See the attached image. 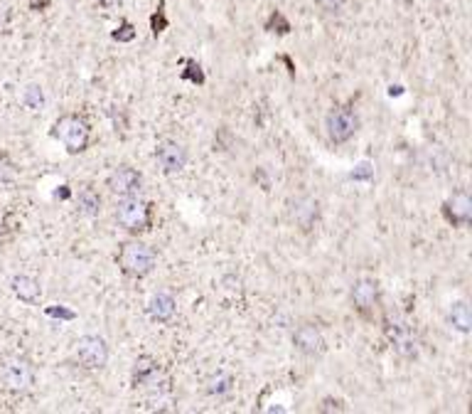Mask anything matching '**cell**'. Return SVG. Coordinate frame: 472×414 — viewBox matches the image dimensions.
I'll use <instances>...</instances> for the list:
<instances>
[{
  "mask_svg": "<svg viewBox=\"0 0 472 414\" xmlns=\"http://www.w3.org/2000/svg\"><path fill=\"white\" fill-rule=\"evenodd\" d=\"M182 79L192 82V84L202 86L204 84V69L199 67L197 59H185V72H182Z\"/></svg>",
  "mask_w": 472,
  "mask_h": 414,
  "instance_id": "cell-22",
  "label": "cell"
},
{
  "mask_svg": "<svg viewBox=\"0 0 472 414\" xmlns=\"http://www.w3.org/2000/svg\"><path fill=\"white\" fill-rule=\"evenodd\" d=\"M77 203H79V212L86 217H96L101 212V195L96 193L94 187H81L77 195Z\"/></svg>",
  "mask_w": 472,
  "mask_h": 414,
  "instance_id": "cell-17",
  "label": "cell"
},
{
  "mask_svg": "<svg viewBox=\"0 0 472 414\" xmlns=\"http://www.w3.org/2000/svg\"><path fill=\"white\" fill-rule=\"evenodd\" d=\"M317 217H320V203L315 198H298L291 205V220L295 222L303 232L315 227Z\"/></svg>",
  "mask_w": 472,
  "mask_h": 414,
  "instance_id": "cell-13",
  "label": "cell"
},
{
  "mask_svg": "<svg viewBox=\"0 0 472 414\" xmlns=\"http://www.w3.org/2000/svg\"><path fill=\"white\" fill-rule=\"evenodd\" d=\"M25 104H28L30 109H42V104H45V94H42V86L32 84L25 89Z\"/></svg>",
  "mask_w": 472,
  "mask_h": 414,
  "instance_id": "cell-25",
  "label": "cell"
},
{
  "mask_svg": "<svg viewBox=\"0 0 472 414\" xmlns=\"http://www.w3.org/2000/svg\"><path fill=\"white\" fill-rule=\"evenodd\" d=\"M293 343L298 348L300 352L305 355H320L325 350V338L322 333L317 330V326L313 323H303L295 333H293Z\"/></svg>",
  "mask_w": 472,
  "mask_h": 414,
  "instance_id": "cell-14",
  "label": "cell"
},
{
  "mask_svg": "<svg viewBox=\"0 0 472 414\" xmlns=\"http://www.w3.org/2000/svg\"><path fill=\"white\" fill-rule=\"evenodd\" d=\"M52 136L62 143L69 153H81V151L89 148L91 129H89V124H86L84 116L67 114V116H59V119L55 121V126H52Z\"/></svg>",
  "mask_w": 472,
  "mask_h": 414,
  "instance_id": "cell-3",
  "label": "cell"
},
{
  "mask_svg": "<svg viewBox=\"0 0 472 414\" xmlns=\"http://www.w3.org/2000/svg\"><path fill=\"white\" fill-rule=\"evenodd\" d=\"M352 303H354V311L360 313L362 318L374 316V308H377V303H379L377 281H374V279H360V281L352 286Z\"/></svg>",
  "mask_w": 472,
  "mask_h": 414,
  "instance_id": "cell-10",
  "label": "cell"
},
{
  "mask_svg": "<svg viewBox=\"0 0 472 414\" xmlns=\"http://www.w3.org/2000/svg\"><path fill=\"white\" fill-rule=\"evenodd\" d=\"M50 6H52V0H30V10H35V12L47 10Z\"/></svg>",
  "mask_w": 472,
  "mask_h": 414,
  "instance_id": "cell-27",
  "label": "cell"
},
{
  "mask_svg": "<svg viewBox=\"0 0 472 414\" xmlns=\"http://www.w3.org/2000/svg\"><path fill=\"white\" fill-rule=\"evenodd\" d=\"M155 158L165 173H180L187 165V151L177 141H160L155 148Z\"/></svg>",
  "mask_w": 472,
  "mask_h": 414,
  "instance_id": "cell-11",
  "label": "cell"
},
{
  "mask_svg": "<svg viewBox=\"0 0 472 414\" xmlns=\"http://www.w3.org/2000/svg\"><path fill=\"white\" fill-rule=\"evenodd\" d=\"M384 330H386V338L391 341V348L399 352L401 357H416L418 355V338L413 333V328L409 326L401 313L396 311H386L384 318Z\"/></svg>",
  "mask_w": 472,
  "mask_h": 414,
  "instance_id": "cell-4",
  "label": "cell"
},
{
  "mask_svg": "<svg viewBox=\"0 0 472 414\" xmlns=\"http://www.w3.org/2000/svg\"><path fill=\"white\" fill-rule=\"evenodd\" d=\"M170 20H168V12H165V3H157L155 12L150 15V30H153V37H157V35H163L165 30H168Z\"/></svg>",
  "mask_w": 472,
  "mask_h": 414,
  "instance_id": "cell-21",
  "label": "cell"
},
{
  "mask_svg": "<svg viewBox=\"0 0 472 414\" xmlns=\"http://www.w3.org/2000/svg\"><path fill=\"white\" fill-rule=\"evenodd\" d=\"M231 385H234V380H231L229 375L219 373L217 377H212V380H209V392L219 397V395H226V392L231 390Z\"/></svg>",
  "mask_w": 472,
  "mask_h": 414,
  "instance_id": "cell-23",
  "label": "cell"
},
{
  "mask_svg": "<svg viewBox=\"0 0 472 414\" xmlns=\"http://www.w3.org/2000/svg\"><path fill=\"white\" fill-rule=\"evenodd\" d=\"M360 129V119L352 106H335L325 116V131L332 143H347Z\"/></svg>",
  "mask_w": 472,
  "mask_h": 414,
  "instance_id": "cell-6",
  "label": "cell"
},
{
  "mask_svg": "<svg viewBox=\"0 0 472 414\" xmlns=\"http://www.w3.org/2000/svg\"><path fill=\"white\" fill-rule=\"evenodd\" d=\"M443 217L453 227H467L472 220V200L467 193H455L443 203Z\"/></svg>",
  "mask_w": 472,
  "mask_h": 414,
  "instance_id": "cell-12",
  "label": "cell"
},
{
  "mask_svg": "<svg viewBox=\"0 0 472 414\" xmlns=\"http://www.w3.org/2000/svg\"><path fill=\"white\" fill-rule=\"evenodd\" d=\"M77 360L84 368L99 370L108 363V346L99 335H84L77 341Z\"/></svg>",
  "mask_w": 472,
  "mask_h": 414,
  "instance_id": "cell-7",
  "label": "cell"
},
{
  "mask_svg": "<svg viewBox=\"0 0 472 414\" xmlns=\"http://www.w3.org/2000/svg\"><path fill=\"white\" fill-rule=\"evenodd\" d=\"M315 3H317V6H320L325 12H330V15H335V12H340V10H342V8H344V3H347V0H315Z\"/></svg>",
  "mask_w": 472,
  "mask_h": 414,
  "instance_id": "cell-26",
  "label": "cell"
},
{
  "mask_svg": "<svg viewBox=\"0 0 472 414\" xmlns=\"http://www.w3.org/2000/svg\"><path fill=\"white\" fill-rule=\"evenodd\" d=\"M50 316H59V318H74L72 311H67V308H50Z\"/></svg>",
  "mask_w": 472,
  "mask_h": 414,
  "instance_id": "cell-28",
  "label": "cell"
},
{
  "mask_svg": "<svg viewBox=\"0 0 472 414\" xmlns=\"http://www.w3.org/2000/svg\"><path fill=\"white\" fill-rule=\"evenodd\" d=\"M17 180V168L8 153H0V187H10Z\"/></svg>",
  "mask_w": 472,
  "mask_h": 414,
  "instance_id": "cell-20",
  "label": "cell"
},
{
  "mask_svg": "<svg viewBox=\"0 0 472 414\" xmlns=\"http://www.w3.org/2000/svg\"><path fill=\"white\" fill-rule=\"evenodd\" d=\"M155 264H157V256L153 252V247L138 242V239H130V242L121 244V250H118V267H121V272L126 276L143 279L155 269Z\"/></svg>",
  "mask_w": 472,
  "mask_h": 414,
  "instance_id": "cell-2",
  "label": "cell"
},
{
  "mask_svg": "<svg viewBox=\"0 0 472 414\" xmlns=\"http://www.w3.org/2000/svg\"><path fill=\"white\" fill-rule=\"evenodd\" d=\"M401 91H404V86H391V89H389V94H391V97H399Z\"/></svg>",
  "mask_w": 472,
  "mask_h": 414,
  "instance_id": "cell-32",
  "label": "cell"
},
{
  "mask_svg": "<svg viewBox=\"0 0 472 414\" xmlns=\"http://www.w3.org/2000/svg\"><path fill=\"white\" fill-rule=\"evenodd\" d=\"M450 323H453V328H458L460 333H467V330L472 328V316H470V306H467L465 301H458V303H453L450 306Z\"/></svg>",
  "mask_w": 472,
  "mask_h": 414,
  "instance_id": "cell-18",
  "label": "cell"
},
{
  "mask_svg": "<svg viewBox=\"0 0 472 414\" xmlns=\"http://www.w3.org/2000/svg\"><path fill=\"white\" fill-rule=\"evenodd\" d=\"M369 173H371V168L364 163V165H360V171L352 173V178H357V180H360V178H369Z\"/></svg>",
  "mask_w": 472,
  "mask_h": 414,
  "instance_id": "cell-29",
  "label": "cell"
},
{
  "mask_svg": "<svg viewBox=\"0 0 472 414\" xmlns=\"http://www.w3.org/2000/svg\"><path fill=\"white\" fill-rule=\"evenodd\" d=\"M153 203L143 200L141 195H133V198H121L116 207V222L126 232L130 234H143L153 227Z\"/></svg>",
  "mask_w": 472,
  "mask_h": 414,
  "instance_id": "cell-1",
  "label": "cell"
},
{
  "mask_svg": "<svg viewBox=\"0 0 472 414\" xmlns=\"http://www.w3.org/2000/svg\"><path fill=\"white\" fill-rule=\"evenodd\" d=\"M264 30L266 32H275V35H288L293 30V25H291V20L283 15V10L275 8V10H271V15L266 17Z\"/></svg>",
  "mask_w": 472,
  "mask_h": 414,
  "instance_id": "cell-19",
  "label": "cell"
},
{
  "mask_svg": "<svg viewBox=\"0 0 472 414\" xmlns=\"http://www.w3.org/2000/svg\"><path fill=\"white\" fill-rule=\"evenodd\" d=\"M99 6L101 8H106V10H111V8H116V6H121V0H96Z\"/></svg>",
  "mask_w": 472,
  "mask_h": 414,
  "instance_id": "cell-30",
  "label": "cell"
},
{
  "mask_svg": "<svg viewBox=\"0 0 472 414\" xmlns=\"http://www.w3.org/2000/svg\"><path fill=\"white\" fill-rule=\"evenodd\" d=\"M3 382L8 385V390L23 392L28 390L35 382V370L25 357H12L3 365Z\"/></svg>",
  "mask_w": 472,
  "mask_h": 414,
  "instance_id": "cell-9",
  "label": "cell"
},
{
  "mask_svg": "<svg viewBox=\"0 0 472 414\" xmlns=\"http://www.w3.org/2000/svg\"><path fill=\"white\" fill-rule=\"evenodd\" d=\"M148 313H150V318L157 321V323H168V321L175 318V313H177V301L170 294H155L150 299V303H148Z\"/></svg>",
  "mask_w": 472,
  "mask_h": 414,
  "instance_id": "cell-15",
  "label": "cell"
},
{
  "mask_svg": "<svg viewBox=\"0 0 472 414\" xmlns=\"http://www.w3.org/2000/svg\"><path fill=\"white\" fill-rule=\"evenodd\" d=\"M12 294L20 301H25V303H37L39 296H42V286H39L37 279L20 274V276L12 279Z\"/></svg>",
  "mask_w": 472,
  "mask_h": 414,
  "instance_id": "cell-16",
  "label": "cell"
},
{
  "mask_svg": "<svg viewBox=\"0 0 472 414\" xmlns=\"http://www.w3.org/2000/svg\"><path fill=\"white\" fill-rule=\"evenodd\" d=\"M130 382L138 390H146L150 395H160V392H170V380L168 375L163 373L160 363L153 360V357H138L133 365V375H130Z\"/></svg>",
  "mask_w": 472,
  "mask_h": 414,
  "instance_id": "cell-5",
  "label": "cell"
},
{
  "mask_svg": "<svg viewBox=\"0 0 472 414\" xmlns=\"http://www.w3.org/2000/svg\"><path fill=\"white\" fill-rule=\"evenodd\" d=\"M143 187V178L138 171L128 168V165H121L108 176V190H111L116 198H133V195H141Z\"/></svg>",
  "mask_w": 472,
  "mask_h": 414,
  "instance_id": "cell-8",
  "label": "cell"
},
{
  "mask_svg": "<svg viewBox=\"0 0 472 414\" xmlns=\"http://www.w3.org/2000/svg\"><path fill=\"white\" fill-rule=\"evenodd\" d=\"M55 198H62V200H67V198H69V190H67V185H62V190H57V193H55Z\"/></svg>",
  "mask_w": 472,
  "mask_h": 414,
  "instance_id": "cell-31",
  "label": "cell"
},
{
  "mask_svg": "<svg viewBox=\"0 0 472 414\" xmlns=\"http://www.w3.org/2000/svg\"><path fill=\"white\" fill-rule=\"evenodd\" d=\"M111 37H113L116 42H133V40H135V28H133V23H128V20H121V23H118V28L111 32Z\"/></svg>",
  "mask_w": 472,
  "mask_h": 414,
  "instance_id": "cell-24",
  "label": "cell"
}]
</instances>
